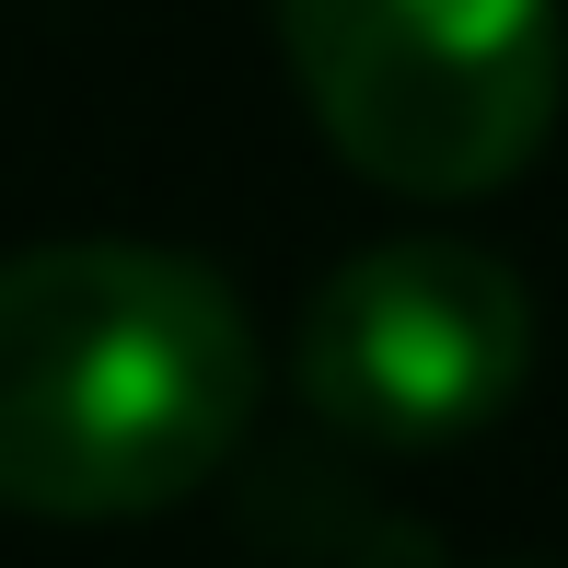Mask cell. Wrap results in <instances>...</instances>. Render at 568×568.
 I'll use <instances>...</instances> for the list:
<instances>
[{
	"instance_id": "1",
	"label": "cell",
	"mask_w": 568,
	"mask_h": 568,
	"mask_svg": "<svg viewBox=\"0 0 568 568\" xmlns=\"http://www.w3.org/2000/svg\"><path fill=\"white\" fill-rule=\"evenodd\" d=\"M255 325L197 255L36 244L0 267V499L128 523L210 487L255 418Z\"/></svg>"
},
{
	"instance_id": "2",
	"label": "cell",
	"mask_w": 568,
	"mask_h": 568,
	"mask_svg": "<svg viewBox=\"0 0 568 568\" xmlns=\"http://www.w3.org/2000/svg\"><path fill=\"white\" fill-rule=\"evenodd\" d=\"M314 128L395 197H487L546 151L568 93L557 0H278Z\"/></svg>"
},
{
	"instance_id": "3",
	"label": "cell",
	"mask_w": 568,
	"mask_h": 568,
	"mask_svg": "<svg viewBox=\"0 0 568 568\" xmlns=\"http://www.w3.org/2000/svg\"><path fill=\"white\" fill-rule=\"evenodd\" d=\"M302 406L348 442L383 453H442L464 429H487L534 372V302L487 244L453 232H406L372 244L302 302L291 337Z\"/></svg>"
}]
</instances>
